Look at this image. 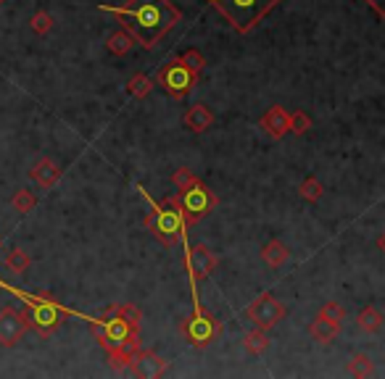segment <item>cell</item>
Segmentation results:
<instances>
[{"instance_id": "cell-16", "label": "cell", "mask_w": 385, "mask_h": 379, "mask_svg": "<svg viewBox=\"0 0 385 379\" xmlns=\"http://www.w3.org/2000/svg\"><path fill=\"white\" fill-rule=\"evenodd\" d=\"M288 256H291V250L285 248V242H280V240H269L262 248V261L269 269H280L288 261Z\"/></svg>"}, {"instance_id": "cell-10", "label": "cell", "mask_w": 385, "mask_h": 379, "mask_svg": "<svg viewBox=\"0 0 385 379\" xmlns=\"http://www.w3.org/2000/svg\"><path fill=\"white\" fill-rule=\"evenodd\" d=\"M245 319H251L256 327H262V330H272L274 324H280V321L285 319V306L274 298V295L262 292V295L245 309Z\"/></svg>"}, {"instance_id": "cell-21", "label": "cell", "mask_w": 385, "mask_h": 379, "mask_svg": "<svg viewBox=\"0 0 385 379\" xmlns=\"http://www.w3.org/2000/svg\"><path fill=\"white\" fill-rule=\"evenodd\" d=\"M346 371H348L351 377H372V374H375V364H372V359L365 356V353H356V356H351Z\"/></svg>"}, {"instance_id": "cell-23", "label": "cell", "mask_w": 385, "mask_h": 379, "mask_svg": "<svg viewBox=\"0 0 385 379\" xmlns=\"http://www.w3.org/2000/svg\"><path fill=\"white\" fill-rule=\"evenodd\" d=\"M13 209L16 213H32V211L37 209V195L32 192V190L21 187L16 195H13Z\"/></svg>"}, {"instance_id": "cell-15", "label": "cell", "mask_w": 385, "mask_h": 379, "mask_svg": "<svg viewBox=\"0 0 385 379\" xmlns=\"http://www.w3.org/2000/svg\"><path fill=\"white\" fill-rule=\"evenodd\" d=\"M214 124V113L209 106H203V103H195L192 108H188V113H185V127L190 132H206L209 127Z\"/></svg>"}, {"instance_id": "cell-24", "label": "cell", "mask_w": 385, "mask_h": 379, "mask_svg": "<svg viewBox=\"0 0 385 379\" xmlns=\"http://www.w3.org/2000/svg\"><path fill=\"white\" fill-rule=\"evenodd\" d=\"M298 192H301V198H304V200H309V203H317V200H322L324 187H322V182L317 180V177H306V180L301 182Z\"/></svg>"}, {"instance_id": "cell-32", "label": "cell", "mask_w": 385, "mask_h": 379, "mask_svg": "<svg viewBox=\"0 0 385 379\" xmlns=\"http://www.w3.org/2000/svg\"><path fill=\"white\" fill-rule=\"evenodd\" d=\"M3 3H6V0H0V6H3Z\"/></svg>"}, {"instance_id": "cell-17", "label": "cell", "mask_w": 385, "mask_h": 379, "mask_svg": "<svg viewBox=\"0 0 385 379\" xmlns=\"http://www.w3.org/2000/svg\"><path fill=\"white\" fill-rule=\"evenodd\" d=\"M309 332H312V337H314L317 342H333V340H338V335H341V324H335V321L324 319V316L317 313V319L312 321Z\"/></svg>"}, {"instance_id": "cell-3", "label": "cell", "mask_w": 385, "mask_h": 379, "mask_svg": "<svg viewBox=\"0 0 385 379\" xmlns=\"http://www.w3.org/2000/svg\"><path fill=\"white\" fill-rule=\"evenodd\" d=\"M138 190L142 192V198L151 203V213L145 216V227L153 232V237L161 242L164 248H174L177 242H183L188 235V221L183 216V206H180V198H166L161 203H156V200L145 192L142 185H138Z\"/></svg>"}, {"instance_id": "cell-11", "label": "cell", "mask_w": 385, "mask_h": 379, "mask_svg": "<svg viewBox=\"0 0 385 379\" xmlns=\"http://www.w3.org/2000/svg\"><path fill=\"white\" fill-rule=\"evenodd\" d=\"M27 330H30V324H27V316H24L21 311L16 309L0 311V345H3V348L19 345Z\"/></svg>"}, {"instance_id": "cell-2", "label": "cell", "mask_w": 385, "mask_h": 379, "mask_svg": "<svg viewBox=\"0 0 385 379\" xmlns=\"http://www.w3.org/2000/svg\"><path fill=\"white\" fill-rule=\"evenodd\" d=\"M0 287L6 290V292H11V295H16V298L24 300V316H27V324L30 327H35V330L40 332V335H53V332L61 327L63 316H80V319L87 321V316L85 313H77V311H69L63 309L59 300L53 298V295H48V292H37V295H30V292H24V290L19 287H11V285H3L0 282Z\"/></svg>"}, {"instance_id": "cell-8", "label": "cell", "mask_w": 385, "mask_h": 379, "mask_svg": "<svg viewBox=\"0 0 385 379\" xmlns=\"http://www.w3.org/2000/svg\"><path fill=\"white\" fill-rule=\"evenodd\" d=\"M185 245V269H188V277H190V290H192V300L198 298V282H203L206 277H212V271L216 269V256L209 245H195L190 248L188 245V237L183 240Z\"/></svg>"}, {"instance_id": "cell-31", "label": "cell", "mask_w": 385, "mask_h": 379, "mask_svg": "<svg viewBox=\"0 0 385 379\" xmlns=\"http://www.w3.org/2000/svg\"><path fill=\"white\" fill-rule=\"evenodd\" d=\"M377 250H380V253H385V232L380 235V237H377Z\"/></svg>"}, {"instance_id": "cell-28", "label": "cell", "mask_w": 385, "mask_h": 379, "mask_svg": "<svg viewBox=\"0 0 385 379\" xmlns=\"http://www.w3.org/2000/svg\"><path fill=\"white\" fill-rule=\"evenodd\" d=\"M30 27L37 32V35H45V32L53 30V16L51 13H45V11H37V13L30 19Z\"/></svg>"}, {"instance_id": "cell-13", "label": "cell", "mask_w": 385, "mask_h": 379, "mask_svg": "<svg viewBox=\"0 0 385 379\" xmlns=\"http://www.w3.org/2000/svg\"><path fill=\"white\" fill-rule=\"evenodd\" d=\"M262 130L267 132L269 137L280 140V137H285V135L291 132V113H288L283 106H272V108L262 116Z\"/></svg>"}, {"instance_id": "cell-7", "label": "cell", "mask_w": 385, "mask_h": 379, "mask_svg": "<svg viewBox=\"0 0 385 379\" xmlns=\"http://www.w3.org/2000/svg\"><path fill=\"white\" fill-rule=\"evenodd\" d=\"M156 82H159V87H164V92H166L169 98L183 100L192 92L195 82H198V74H192L180 58H172L159 69Z\"/></svg>"}, {"instance_id": "cell-1", "label": "cell", "mask_w": 385, "mask_h": 379, "mask_svg": "<svg viewBox=\"0 0 385 379\" xmlns=\"http://www.w3.org/2000/svg\"><path fill=\"white\" fill-rule=\"evenodd\" d=\"M101 11L116 13L122 30L130 32L132 40L145 50H151L183 19V13L172 0H127L124 6H103Z\"/></svg>"}, {"instance_id": "cell-30", "label": "cell", "mask_w": 385, "mask_h": 379, "mask_svg": "<svg viewBox=\"0 0 385 379\" xmlns=\"http://www.w3.org/2000/svg\"><path fill=\"white\" fill-rule=\"evenodd\" d=\"M309 127H312L309 113H304V111H295V113H291V132H293V135H306Z\"/></svg>"}, {"instance_id": "cell-19", "label": "cell", "mask_w": 385, "mask_h": 379, "mask_svg": "<svg viewBox=\"0 0 385 379\" xmlns=\"http://www.w3.org/2000/svg\"><path fill=\"white\" fill-rule=\"evenodd\" d=\"M243 345H245V350H248L251 356H262V353H267V348H269V337H267V330L256 327V330L245 332Z\"/></svg>"}, {"instance_id": "cell-6", "label": "cell", "mask_w": 385, "mask_h": 379, "mask_svg": "<svg viewBox=\"0 0 385 379\" xmlns=\"http://www.w3.org/2000/svg\"><path fill=\"white\" fill-rule=\"evenodd\" d=\"M180 332H183V337L190 342L192 348H209L214 340L219 337L222 324H219V319L214 316L212 311L203 309L201 300L195 298L192 300V313L180 324Z\"/></svg>"}, {"instance_id": "cell-14", "label": "cell", "mask_w": 385, "mask_h": 379, "mask_svg": "<svg viewBox=\"0 0 385 379\" xmlns=\"http://www.w3.org/2000/svg\"><path fill=\"white\" fill-rule=\"evenodd\" d=\"M30 177L37 182L42 190H51L56 182L61 180V166H59L56 161H51V159H40L30 169Z\"/></svg>"}, {"instance_id": "cell-27", "label": "cell", "mask_w": 385, "mask_h": 379, "mask_svg": "<svg viewBox=\"0 0 385 379\" xmlns=\"http://www.w3.org/2000/svg\"><path fill=\"white\" fill-rule=\"evenodd\" d=\"M319 316H324V319L335 321V324H343L346 319V311L341 303H335V300H330V303H324L322 309H319Z\"/></svg>"}, {"instance_id": "cell-22", "label": "cell", "mask_w": 385, "mask_h": 379, "mask_svg": "<svg viewBox=\"0 0 385 379\" xmlns=\"http://www.w3.org/2000/svg\"><path fill=\"white\" fill-rule=\"evenodd\" d=\"M30 263H32V256L21 248H11L8 256H6V266H8L11 271H16V274H24V271L30 269Z\"/></svg>"}, {"instance_id": "cell-5", "label": "cell", "mask_w": 385, "mask_h": 379, "mask_svg": "<svg viewBox=\"0 0 385 379\" xmlns=\"http://www.w3.org/2000/svg\"><path fill=\"white\" fill-rule=\"evenodd\" d=\"M206 3L219 11L235 32L245 35L283 0H206Z\"/></svg>"}, {"instance_id": "cell-25", "label": "cell", "mask_w": 385, "mask_h": 379, "mask_svg": "<svg viewBox=\"0 0 385 379\" xmlns=\"http://www.w3.org/2000/svg\"><path fill=\"white\" fill-rule=\"evenodd\" d=\"M151 90H153V80L145 77V74H135V77L127 82V92H130L132 98H145Z\"/></svg>"}, {"instance_id": "cell-20", "label": "cell", "mask_w": 385, "mask_h": 379, "mask_svg": "<svg viewBox=\"0 0 385 379\" xmlns=\"http://www.w3.org/2000/svg\"><path fill=\"white\" fill-rule=\"evenodd\" d=\"M132 45H135V40H132V35L127 30L114 32V35H109V40H106V50L114 53V56H127L132 50Z\"/></svg>"}, {"instance_id": "cell-4", "label": "cell", "mask_w": 385, "mask_h": 379, "mask_svg": "<svg viewBox=\"0 0 385 379\" xmlns=\"http://www.w3.org/2000/svg\"><path fill=\"white\" fill-rule=\"evenodd\" d=\"M95 340L101 342V348L106 353H111L116 348H132L140 350V327L119 316L114 309H109L101 319H90Z\"/></svg>"}, {"instance_id": "cell-18", "label": "cell", "mask_w": 385, "mask_h": 379, "mask_svg": "<svg viewBox=\"0 0 385 379\" xmlns=\"http://www.w3.org/2000/svg\"><path fill=\"white\" fill-rule=\"evenodd\" d=\"M356 321H359V327H362L367 335H375V332L383 330L385 316H383V311H380V309H375V306H367V309L359 311Z\"/></svg>"}, {"instance_id": "cell-9", "label": "cell", "mask_w": 385, "mask_h": 379, "mask_svg": "<svg viewBox=\"0 0 385 379\" xmlns=\"http://www.w3.org/2000/svg\"><path fill=\"white\" fill-rule=\"evenodd\" d=\"M216 203H219L216 195H214L201 180L195 182L192 187L185 190V192H180V206H183V216L188 224L201 221L206 213H212V211L216 209Z\"/></svg>"}, {"instance_id": "cell-29", "label": "cell", "mask_w": 385, "mask_h": 379, "mask_svg": "<svg viewBox=\"0 0 385 379\" xmlns=\"http://www.w3.org/2000/svg\"><path fill=\"white\" fill-rule=\"evenodd\" d=\"M172 182H174V187L180 190V192H185V190L192 187V185L198 182V177H195V174H192L190 169H185V166H183V169H177V171H174Z\"/></svg>"}, {"instance_id": "cell-12", "label": "cell", "mask_w": 385, "mask_h": 379, "mask_svg": "<svg viewBox=\"0 0 385 379\" xmlns=\"http://www.w3.org/2000/svg\"><path fill=\"white\" fill-rule=\"evenodd\" d=\"M166 359H161L159 353H153V350H138L135 353V359H132L130 364V369L135 377H140V379H156V377H161L164 371H166Z\"/></svg>"}, {"instance_id": "cell-26", "label": "cell", "mask_w": 385, "mask_h": 379, "mask_svg": "<svg viewBox=\"0 0 385 379\" xmlns=\"http://www.w3.org/2000/svg\"><path fill=\"white\" fill-rule=\"evenodd\" d=\"M180 61H183V63L192 71V74H201V71L206 69V58H203L201 50H195V48L185 50L183 56H180Z\"/></svg>"}]
</instances>
